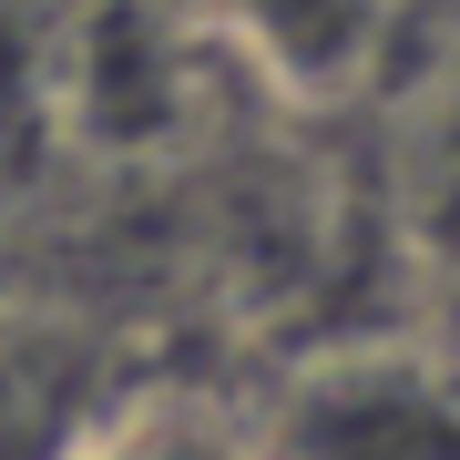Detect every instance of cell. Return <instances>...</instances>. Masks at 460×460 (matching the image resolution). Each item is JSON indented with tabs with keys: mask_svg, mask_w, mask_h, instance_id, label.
Masks as SVG:
<instances>
[{
	"mask_svg": "<svg viewBox=\"0 0 460 460\" xmlns=\"http://www.w3.org/2000/svg\"><path fill=\"white\" fill-rule=\"evenodd\" d=\"M256 420L287 460H460V368L429 348H338Z\"/></svg>",
	"mask_w": 460,
	"mask_h": 460,
	"instance_id": "1",
	"label": "cell"
},
{
	"mask_svg": "<svg viewBox=\"0 0 460 460\" xmlns=\"http://www.w3.org/2000/svg\"><path fill=\"white\" fill-rule=\"evenodd\" d=\"M133 399L144 389L93 317L0 307V460H93V440Z\"/></svg>",
	"mask_w": 460,
	"mask_h": 460,
	"instance_id": "2",
	"label": "cell"
},
{
	"mask_svg": "<svg viewBox=\"0 0 460 460\" xmlns=\"http://www.w3.org/2000/svg\"><path fill=\"white\" fill-rule=\"evenodd\" d=\"M235 31L256 41V62L296 93H348L368 72L389 0H235Z\"/></svg>",
	"mask_w": 460,
	"mask_h": 460,
	"instance_id": "3",
	"label": "cell"
},
{
	"mask_svg": "<svg viewBox=\"0 0 460 460\" xmlns=\"http://www.w3.org/2000/svg\"><path fill=\"white\" fill-rule=\"evenodd\" d=\"M93 460H287V450L256 410H215L195 389H144L93 440Z\"/></svg>",
	"mask_w": 460,
	"mask_h": 460,
	"instance_id": "4",
	"label": "cell"
},
{
	"mask_svg": "<svg viewBox=\"0 0 460 460\" xmlns=\"http://www.w3.org/2000/svg\"><path fill=\"white\" fill-rule=\"evenodd\" d=\"M410 246L429 256V277L460 296V83L429 123V154H420V195H410Z\"/></svg>",
	"mask_w": 460,
	"mask_h": 460,
	"instance_id": "5",
	"label": "cell"
}]
</instances>
